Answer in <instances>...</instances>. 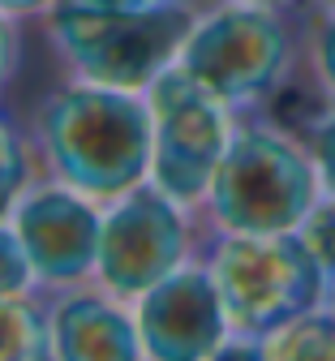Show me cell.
<instances>
[{"label": "cell", "mask_w": 335, "mask_h": 361, "mask_svg": "<svg viewBox=\"0 0 335 361\" xmlns=\"http://www.w3.org/2000/svg\"><path fill=\"white\" fill-rule=\"evenodd\" d=\"M39 138L52 172L69 190L112 198L133 190L155 159V116L133 90L65 86L39 116Z\"/></svg>", "instance_id": "cell-1"}, {"label": "cell", "mask_w": 335, "mask_h": 361, "mask_svg": "<svg viewBox=\"0 0 335 361\" xmlns=\"http://www.w3.org/2000/svg\"><path fill=\"white\" fill-rule=\"evenodd\" d=\"M318 198L322 180L310 147L271 125L232 129L207 190L219 233H297Z\"/></svg>", "instance_id": "cell-2"}, {"label": "cell", "mask_w": 335, "mask_h": 361, "mask_svg": "<svg viewBox=\"0 0 335 361\" xmlns=\"http://www.w3.org/2000/svg\"><path fill=\"white\" fill-rule=\"evenodd\" d=\"M194 26V9L181 0L142 9H108L90 0L52 5V39L61 56L82 78L121 90L151 86L181 56Z\"/></svg>", "instance_id": "cell-3"}, {"label": "cell", "mask_w": 335, "mask_h": 361, "mask_svg": "<svg viewBox=\"0 0 335 361\" xmlns=\"http://www.w3.org/2000/svg\"><path fill=\"white\" fill-rule=\"evenodd\" d=\"M211 276L224 297L232 336L262 340L297 314L327 301V271L301 233H219Z\"/></svg>", "instance_id": "cell-4"}, {"label": "cell", "mask_w": 335, "mask_h": 361, "mask_svg": "<svg viewBox=\"0 0 335 361\" xmlns=\"http://www.w3.org/2000/svg\"><path fill=\"white\" fill-rule=\"evenodd\" d=\"M293 52V26L279 18V9L232 0L228 9H215L194 26L176 65L219 104L245 108L271 99L288 82Z\"/></svg>", "instance_id": "cell-5"}, {"label": "cell", "mask_w": 335, "mask_h": 361, "mask_svg": "<svg viewBox=\"0 0 335 361\" xmlns=\"http://www.w3.org/2000/svg\"><path fill=\"white\" fill-rule=\"evenodd\" d=\"M151 116H155V185L181 207L207 202L215 168L228 151L232 125L228 104H219L202 82L181 65H168L151 82Z\"/></svg>", "instance_id": "cell-6"}, {"label": "cell", "mask_w": 335, "mask_h": 361, "mask_svg": "<svg viewBox=\"0 0 335 361\" xmlns=\"http://www.w3.org/2000/svg\"><path fill=\"white\" fill-rule=\"evenodd\" d=\"M189 228L181 202L159 185H133L104 219L99 237V280L116 297H142L181 267Z\"/></svg>", "instance_id": "cell-7"}, {"label": "cell", "mask_w": 335, "mask_h": 361, "mask_svg": "<svg viewBox=\"0 0 335 361\" xmlns=\"http://www.w3.org/2000/svg\"><path fill=\"white\" fill-rule=\"evenodd\" d=\"M232 323L215 288L211 267H176L155 288L142 293L138 336L142 348L159 361H198L215 357Z\"/></svg>", "instance_id": "cell-8"}, {"label": "cell", "mask_w": 335, "mask_h": 361, "mask_svg": "<svg viewBox=\"0 0 335 361\" xmlns=\"http://www.w3.org/2000/svg\"><path fill=\"white\" fill-rule=\"evenodd\" d=\"M13 228L43 284H69L99 267L104 219L69 190H35L18 207Z\"/></svg>", "instance_id": "cell-9"}, {"label": "cell", "mask_w": 335, "mask_h": 361, "mask_svg": "<svg viewBox=\"0 0 335 361\" xmlns=\"http://www.w3.org/2000/svg\"><path fill=\"white\" fill-rule=\"evenodd\" d=\"M52 353L65 361H133L142 348L138 323L104 297H65L52 310Z\"/></svg>", "instance_id": "cell-10"}, {"label": "cell", "mask_w": 335, "mask_h": 361, "mask_svg": "<svg viewBox=\"0 0 335 361\" xmlns=\"http://www.w3.org/2000/svg\"><path fill=\"white\" fill-rule=\"evenodd\" d=\"M262 357H279V361H305V357H322L335 361V310L322 301L297 319H288L284 327L267 331L258 340Z\"/></svg>", "instance_id": "cell-11"}, {"label": "cell", "mask_w": 335, "mask_h": 361, "mask_svg": "<svg viewBox=\"0 0 335 361\" xmlns=\"http://www.w3.org/2000/svg\"><path fill=\"white\" fill-rule=\"evenodd\" d=\"M52 353V323L22 301V293L0 297V361H39Z\"/></svg>", "instance_id": "cell-12"}, {"label": "cell", "mask_w": 335, "mask_h": 361, "mask_svg": "<svg viewBox=\"0 0 335 361\" xmlns=\"http://www.w3.org/2000/svg\"><path fill=\"white\" fill-rule=\"evenodd\" d=\"M297 233L310 245V254L318 258V267L327 271V280L335 284V194H322L314 202V211L301 219Z\"/></svg>", "instance_id": "cell-13"}, {"label": "cell", "mask_w": 335, "mask_h": 361, "mask_svg": "<svg viewBox=\"0 0 335 361\" xmlns=\"http://www.w3.org/2000/svg\"><path fill=\"white\" fill-rule=\"evenodd\" d=\"M26 176H30L26 147H22L18 133L9 129V121H0V215H5V211L18 202V194H22V185H26Z\"/></svg>", "instance_id": "cell-14"}, {"label": "cell", "mask_w": 335, "mask_h": 361, "mask_svg": "<svg viewBox=\"0 0 335 361\" xmlns=\"http://www.w3.org/2000/svg\"><path fill=\"white\" fill-rule=\"evenodd\" d=\"M30 280H35V267L26 258V245L18 237V228H5V224H0V297L26 293Z\"/></svg>", "instance_id": "cell-15"}, {"label": "cell", "mask_w": 335, "mask_h": 361, "mask_svg": "<svg viewBox=\"0 0 335 361\" xmlns=\"http://www.w3.org/2000/svg\"><path fill=\"white\" fill-rule=\"evenodd\" d=\"M310 69H314V82L322 86V95L335 99V5L322 13V22L314 26V39H310Z\"/></svg>", "instance_id": "cell-16"}, {"label": "cell", "mask_w": 335, "mask_h": 361, "mask_svg": "<svg viewBox=\"0 0 335 361\" xmlns=\"http://www.w3.org/2000/svg\"><path fill=\"white\" fill-rule=\"evenodd\" d=\"M305 147L318 164V180H322V194H335V104L327 108V116L305 133Z\"/></svg>", "instance_id": "cell-17"}, {"label": "cell", "mask_w": 335, "mask_h": 361, "mask_svg": "<svg viewBox=\"0 0 335 361\" xmlns=\"http://www.w3.org/2000/svg\"><path fill=\"white\" fill-rule=\"evenodd\" d=\"M13 69H18V26L0 13V90L13 78Z\"/></svg>", "instance_id": "cell-18"}, {"label": "cell", "mask_w": 335, "mask_h": 361, "mask_svg": "<svg viewBox=\"0 0 335 361\" xmlns=\"http://www.w3.org/2000/svg\"><path fill=\"white\" fill-rule=\"evenodd\" d=\"M47 5H56V0H0V13H39Z\"/></svg>", "instance_id": "cell-19"}, {"label": "cell", "mask_w": 335, "mask_h": 361, "mask_svg": "<svg viewBox=\"0 0 335 361\" xmlns=\"http://www.w3.org/2000/svg\"><path fill=\"white\" fill-rule=\"evenodd\" d=\"M90 5H108V9H142V5H168V0H90Z\"/></svg>", "instance_id": "cell-20"}, {"label": "cell", "mask_w": 335, "mask_h": 361, "mask_svg": "<svg viewBox=\"0 0 335 361\" xmlns=\"http://www.w3.org/2000/svg\"><path fill=\"white\" fill-rule=\"evenodd\" d=\"M245 5H267V9H284V5H293V0H245Z\"/></svg>", "instance_id": "cell-21"}, {"label": "cell", "mask_w": 335, "mask_h": 361, "mask_svg": "<svg viewBox=\"0 0 335 361\" xmlns=\"http://www.w3.org/2000/svg\"><path fill=\"white\" fill-rule=\"evenodd\" d=\"M327 305H331V310H335V284H331V288H327Z\"/></svg>", "instance_id": "cell-22"}, {"label": "cell", "mask_w": 335, "mask_h": 361, "mask_svg": "<svg viewBox=\"0 0 335 361\" xmlns=\"http://www.w3.org/2000/svg\"><path fill=\"white\" fill-rule=\"evenodd\" d=\"M318 5H322V9H331V5H335V0H318Z\"/></svg>", "instance_id": "cell-23"}]
</instances>
